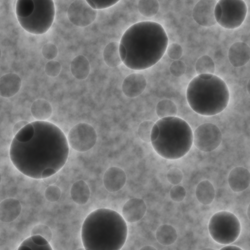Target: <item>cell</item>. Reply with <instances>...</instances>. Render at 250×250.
<instances>
[{"mask_svg":"<svg viewBox=\"0 0 250 250\" xmlns=\"http://www.w3.org/2000/svg\"><path fill=\"white\" fill-rule=\"evenodd\" d=\"M126 176L122 168L111 167L107 169L103 176V184L105 188L110 192H116L125 184Z\"/></svg>","mask_w":250,"mask_h":250,"instance_id":"5bb4252c","label":"cell"},{"mask_svg":"<svg viewBox=\"0 0 250 250\" xmlns=\"http://www.w3.org/2000/svg\"><path fill=\"white\" fill-rule=\"evenodd\" d=\"M90 189L87 183L83 180L74 183L70 189V196L77 204H85L90 197Z\"/></svg>","mask_w":250,"mask_h":250,"instance_id":"ffe728a7","label":"cell"},{"mask_svg":"<svg viewBox=\"0 0 250 250\" xmlns=\"http://www.w3.org/2000/svg\"><path fill=\"white\" fill-rule=\"evenodd\" d=\"M201 250H214L213 249L211 248H205L202 249Z\"/></svg>","mask_w":250,"mask_h":250,"instance_id":"db71d44e","label":"cell"},{"mask_svg":"<svg viewBox=\"0 0 250 250\" xmlns=\"http://www.w3.org/2000/svg\"><path fill=\"white\" fill-rule=\"evenodd\" d=\"M86 2L88 4V5L93 9L97 10L96 7L94 3V2L92 1V0H86Z\"/></svg>","mask_w":250,"mask_h":250,"instance_id":"f907efd6","label":"cell"},{"mask_svg":"<svg viewBox=\"0 0 250 250\" xmlns=\"http://www.w3.org/2000/svg\"><path fill=\"white\" fill-rule=\"evenodd\" d=\"M159 6L157 0H140L137 4L140 13L147 18L155 16L159 11Z\"/></svg>","mask_w":250,"mask_h":250,"instance_id":"484cf974","label":"cell"},{"mask_svg":"<svg viewBox=\"0 0 250 250\" xmlns=\"http://www.w3.org/2000/svg\"><path fill=\"white\" fill-rule=\"evenodd\" d=\"M34 134V128L30 123H29L14 136V139L20 143H26L33 138Z\"/></svg>","mask_w":250,"mask_h":250,"instance_id":"f1b7e54d","label":"cell"},{"mask_svg":"<svg viewBox=\"0 0 250 250\" xmlns=\"http://www.w3.org/2000/svg\"><path fill=\"white\" fill-rule=\"evenodd\" d=\"M140 250H156V248L154 247L153 246H151L150 245H146L143 246L141 248H140Z\"/></svg>","mask_w":250,"mask_h":250,"instance_id":"681fc988","label":"cell"},{"mask_svg":"<svg viewBox=\"0 0 250 250\" xmlns=\"http://www.w3.org/2000/svg\"><path fill=\"white\" fill-rule=\"evenodd\" d=\"M31 236L34 235H40L45 238L49 242L51 240L53 234L51 229L44 224H38L35 226L31 229Z\"/></svg>","mask_w":250,"mask_h":250,"instance_id":"4dcf8cb0","label":"cell"},{"mask_svg":"<svg viewBox=\"0 0 250 250\" xmlns=\"http://www.w3.org/2000/svg\"><path fill=\"white\" fill-rule=\"evenodd\" d=\"M159 134V128L158 125L155 123L153 125L150 134L151 143L157 139Z\"/></svg>","mask_w":250,"mask_h":250,"instance_id":"ee69618b","label":"cell"},{"mask_svg":"<svg viewBox=\"0 0 250 250\" xmlns=\"http://www.w3.org/2000/svg\"><path fill=\"white\" fill-rule=\"evenodd\" d=\"M186 193V190L183 186L177 185L170 189L169 196L172 201L180 202L185 199Z\"/></svg>","mask_w":250,"mask_h":250,"instance_id":"d6a6232c","label":"cell"},{"mask_svg":"<svg viewBox=\"0 0 250 250\" xmlns=\"http://www.w3.org/2000/svg\"><path fill=\"white\" fill-rule=\"evenodd\" d=\"M154 124L155 123L151 121H145L140 124L138 128V134L142 141L146 143L151 142L150 134Z\"/></svg>","mask_w":250,"mask_h":250,"instance_id":"f546056e","label":"cell"},{"mask_svg":"<svg viewBox=\"0 0 250 250\" xmlns=\"http://www.w3.org/2000/svg\"><path fill=\"white\" fill-rule=\"evenodd\" d=\"M122 215L107 208L96 209L85 218L81 238L85 250H119L127 239L128 228Z\"/></svg>","mask_w":250,"mask_h":250,"instance_id":"7a4b0ae2","label":"cell"},{"mask_svg":"<svg viewBox=\"0 0 250 250\" xmlns=\"http://www.w3.org/2000/svg\"><path fill=\"white\" fill-rule=\"evenodd\" d=\"M186 97L190 108L205 116L217 115L228 106L230 98L229 88L224 80L213 75L204 80L198 75L188 85Z\"/></svg>","mask_w":250,"mask_h":250,"instance_id":"3957f363","label":"cell"},{"mask_svg":"<svg viewBox=\"0 0 250 250\" xmlns=\"http://www.w3.org/2000/svg\"><path fill=\"white\" fill-rule=\"evenodd\" d=\"M250 205L248 206V208H247V216H248V218L249 219V220H250Z\"/></svg>","mask_w":250,"mask_h":250,"instance_id":"f5cc1de1","label":"cell"},{"mask_svg":"<svg viewBox=\"0 0 250 250\" xmlns=\"http://www.w3.org/2000/svg\"><path fill=\"white\" fill-rule=\"evenodd\" d=\"M119 44L115 41L110 42L104 49V60L110 67H116L122 63L119 52Z\"/></svg>","mask_w":250,"mask_h":250,"instance_id":"cb8c5ba5","label":"cell"},{"mask_svg":"<svg viewBox=\"0 0 250 250\" xmlns=\"http://www.w3.org/2000/svg\"><path fill=\"white\" fill-rule=\"evenodd\" d=\"M22 82L16 73H8L0 79V95L3 98H10L15 95L20 90Z\"/></svg>","mask_w":250,"mask_h":250,"instance_id":"e0dca14e","label":"cell"},{"mask_svg":"<svg viewBox=\"0 0 250 250\" xmlns=\"http://www.w3.org/2000/svg\"><path fill=\"white\" fill-rule=\"evenodd\" d=\"M222 9V16L217 22L227 29L239 27L247 14V6L242 0H220L218 1Z\"/></svg>","mask_w":250,"mask_h":250,"instance_id":"52a82bcc","label":"cell"},{"mask_svg":"<svg viewBox=\"0 0 250 250\" xmlns=\"http://www.w3.org/2000/svg\"><path fill=\"white\" fill-rule=\"evenodd\" d=\"M156 113L160 119L176 116L177 107L175 103L170 100L163 99L157 104Z\"/></svg>","mask_w":250,"mask_h":250,"instance_id":"d4e9b609","label":"cell"},{"mask_svg":"<svg viewBox=\"0 0 250 250\" xmlns=\"http://www.w3.org/2000/svg\"><path fill=\"white\" fill-rule=\"evenodd\" d=\"M57 173V170L53 168L47 167L44 169L41 174V179H43Z\"/></svg>","mask_w":250,"mask_h":250,"instance_id":"7bdbcfd3","label":"cell"},{"mask_svg":"<svg viewBox=\"0 0 250 250\" xmlns=\"http://www.w3.org/2000/svg\"><path fill=\"white\" fill-rule=\"evenodd\" d=\"M61 68V65L59 62L55 60H51L45 64L44 71L48 76L55 77L59 75Z\"/></svg>","mask_w":250,"mask_h":250,"instance_id":"1f68e13d","label":"cell"},{"mask_svg":"<svg viewBox=\"0 0 250 250\" xmlns=\"http://www.w3.org/2000/svg\"><path fill=\"white\" fill-rule=\"evenodd\" d=\"M208 230L216 242L228 245L235 241L240 235L241 226L237 217L228 211H220L210 218Z\"/></svg>","mask_w":250,"mask_h":250,"instance_id":"5b68a950","label":"cell"},{"mask_svg":"<svg viewBox=\"0 0 250 250\" xmlns=\"http://www.w3.org/2000/svg\"><path fill=\"white\" fill-rule=\"evenodd\" d=\"M250 80H249L248 82V83L247 84V91L249 93V94L250 95Z\"/></svg>","mask_w":250,"mask_h":250,"instance_id":"816d5d0a","label":"cell"},{"mask_svg":"<svg viewBox=\"0 0 250 250\" xmlns=\"http://www.w3.org/2000/svg\"><path fill=\"white\" fill-rule=\"evenodd\" d=\"M215 189L211 182L207 180L201 181L195 189V196L197 200L204 205H209L215 197Z\"/></svg>","mask_w":250,"mask_h":250,"instance_id":"44dd1931","label":"cell"},{"mask_svg":"<svg viewBox=\"0 0 250 250\" xmlns=\"http://www.w3.org/2000/svg\"><path fill=\"white\" fill-rule=\"evenodd\" d=\"M58 175L57 173L53 174L50 177L43 179V182L48 185H52L54 184L58 180Z\"/></svg>","mask_w":250,"mask_h":250,"instance_id":"bcb514c9","label":"cell"},{"mask_svg":"<svg viewBox=\"0 0 250 250\" xmlns=\"http://www.w3.org/2000/svg\"><path fill=\"white\" fill-rule=\"evenodd\" d=\"M177 232L175 229L168 224H163L157 229L155 237L161 245L168 246L173 244L177 238Z\"/></svg>","mask_w":250,"mask_h":250,"instance_id":"603a6c76","label":"cell"},{"mask_svg":"<svg viewBox=\"0 0 250 250\" xmlns=\"http://www.w3.org/2000/svg\"><path fill=\"white\" fill-rule=\"evenodd\" d=\"M217 1L201 0L193 7L192 15L194 20L202 26L208 27L217 22L214 16V9Z\"/></svg>","mask_w":250,"mask_h":250,"instance_id":"8fae6325","label":"cell"},{"mask_svg":"<svg viewBox=\"0 0 250 250\" xmlns=\"http://www.w3.org/2000/svg\"><path fill=\"white\" fill-rule=\"evenodd\" d=\"M33 0H18L16 3L15 13L17 18H25L29 17L34 10Z\"/></svg>","mask_w":250,"mask_h":250,"instance_id":"83f0119b","label":"cell"},{"mask_svg":"<svg viewBox=\"0 0 250 250\" xmlns=\"http://www.w3.org/2000/svg\"><path fill=\"white\" fill-rule=\"evenodd\" d=\"M42 53L46 59L49 61L53 60L58 54V49L54 44L47 43L43 45Z\"/></svg>","mask_w":250,"mask_h":250,"instance_id":"74e56055","label":"cell"},{"mask_svg":"<svg viewBox=\"0 0 250 250\" xmlns=\"http://www.w3.org/2000/svg\"><path fill=\"white\" fill-rule=\"evenodd\" d=\"M166 51L169 58L171 59L178 60L183 53L182 46L177 43H172L167 45Z\"/></svg>","mask_w":250,"mask_h":250,"instance_id":"8d00e7d4","label":"cell"},{"mask_svg":"<svg viewBox=\"0 0 250 250\" xmlns=\"http://www.w3.org/2000/svg\"><path fill=\"white\" fill-rule=\"evenodd\" d=\"M156 124L159 134L151 145L159 156L174 160L188 152L193 144V132L185 120L176 116L167 117L160 119Z\"/></svg>","mask_w":250,"mask_h":250,"instance_id":"277c9868","label":"cell"},{"mask_svg":"<svg viewBox=\"0 0 250 250\" xmlns=\"http://www.w3.org/2000/svg\"><path fill=\"white\" fill-rule=\"evenodd\" d=\"M33 13L25 18H17L21 27L33 35L46 33L52 26L55 15V7L52 0H33Z\"/></svg>","mask_w":250,"mask_h":250,"instance_id":"8992f818","label":"cell"},{"mask_svg":"<svg viewBox=\"0 0 250 250\" xmlns=\"http://www.w3.org/2000/svg\"><path fill=\"white\" fill-rule=\"evenodd\" d=\"M195 71L198 75L214 74L215 64L212 59L208 55H203L198 59L195 63Z\"/></svg>","mask_w":250,"mask_h":250,"instance_id":"4316f807","label":"cell"},{"mask_svg":"<svg viewBox=\"0 0 250 250\" xmlns=\"http://www.w3.org/2000/svg\"><path fill=\"white\" fill-rule=\"evenodd\" d=\"M31 238L36 244L40 246L45 245L49 243V242L45 238L40 235H31Z\"/></svg>","mask_w":250,"mask_h":250,"instance_id":"b9f144b4","label":"cell"},{"mask_svg":"<svg viewBox=\"0 0 250 250\" xmlns=\"http://www.w3.org/2000/svg\"><path fill=\"white\" fill-rule=\"evenodd\" d=\"M119 52L121 60L123 62L126 59L127 52L125 46L120 43L119 44Z\"/></svg>","mask_w":250,"mask_h":250,"instance_id":"7dc6e473","label":"cell"},{"mask_svg":"<svg viewBox=\"0 0 250 250\" xmlns=\"http://www.w3.org/2000/svg\"><path fill=\"white\" fill-rule=\"evenodd\" d=\"M68 145L75 150L84 152L96 144L97 135L94 127L85 123H80L73 126L67 137Z\"/></svg>","mask_w":250,"mask_h":250,"instance_id":"ba28073f","label":"cell"},{"mask_svg":"<svg viewBox=\"0 0 250 250\" xmlns=\"http://www.w3.org/2000/svg\"><path fill=\"white\" fill-rule=\"evenodd\" d=\"M72 75L77 79L83 80L87 78L90 72V63L87 59L83 55L75 57L70 66Z\"/></svg>","mask_w":250,"mask_h":250,"instance_id":"d6986e66","label":"cell"},{"mask_svg":"<svg viewBox=\"0 0 250 250\" xmlns=\"http://www.w3.org/2000/svg\"><path fill=\"white\" fill-rule=\"evenodd\" d=\"M44 195L46 199L50 202L57 201L61 195V190L55 185H49L45 189Z\"/></svg>","mask_w":250,"mask_h":250,"instance_id":"836d02e7","label":"cell"},{"mask_svg":"<svg viewBox=\"0 0 250 250\" xmlns=\"http://www.w3.org/2000/svg\"><path fill=\"white\" fill-rule=\"evenodd\" d=\"M167 178L170 184L177 185L182 182L183 174L180 169L173 167L168 170L167 173Z\"/></svg>","mask_w":250,"mask_h":250,"instance_id":"e575fe53","label":"cell"},{"mask_svg":"<svg viewBox=\"0 0 250 250\" xmlns=\"http://www.w3.org/2000/svg\"><path fill=\"white\" fill-rule=\"evenodd\" d=\"M20 245H23L28 247L30 249L35 250H52V248L49 243L45 245L40 246L36 244L31 239V236L23 240Z\"/></svg>","mask_w":250,"mask_h":250,"instance_id":"f35d334b","label":"cell"},{"mask_svg":"<svg viewBox=\"0 0 250 250\" xmlns=\"http://www.w3.org/2000/svg\"><path fill=\"white\" fill-rule=\"evenodd\" d=\"M20 202L15 198H9L2 201L0 204V220L4 223H10L16 220L21 211Z\"/></svg>","mask_w":250,"mask_h":250,"instance_id":"ac0fdd59","label":"cell"},{"mask_svg":"<svg viewBox=\"0 0 250 250\" xmlns=\"http://www.w3.org/2000/svg\"><path fill=\"white\" fill-rule=\"evenodd\" d=\"M147 209L145 201L140 198L129 199L124 205L122 216L128 223H135L140 220L145 215Z\"/></svg>","mask_w":250,"mask_h":250,"instance_id":"7c38bea8","label":"cell"},{"mask_svg":"<svg viewBox=\"0 0 250 250\" xmlns=\"http://www.w3.org/2000/svg\"><path fill=\"white\" fill-rule=\"evenodd\" d=\"M214 16L215 21L217 23L220 21L222 16V9L218 1L214 7Z\"/></svg>","mask_w":250,"mask_h":250,"instance_id":"f6af8a7d","label":"cell"},{"mask_svg":"<svg viewBox=\"0 0 250 250\" xmlns=\"http://www.w3.org/2000/svg\"><path fill=\"white\" fill-rule=\"evenodd\" d=\"M29 123L25 120H21L17 122L14 125L12 129V133L15 136L21 129Z\"/></svg>","mask_w":250,"mask_h":250,"instance_id":"60d3db41","label":"cell"},{"mask_svg":"<svg viewBox=\"0 0 250 250\" xmlns=\"http://www.w3.org/2000/svg\"><path fill=\"white\" fill-rule=\"evenodd\" d=\"M30 111L32 116L38 121H45L49 119L53 112L51 104L47 100L39 99L32 104Z\"/></svg>","mask_w":250,"mask_h":250,"instance_id":"7402d4cb","label":"cell"},{"mask_svg":"<svg viewBox=\"0 0 250 250\" xmlns=\"http://www.w3.org/2000/svg\"><path fill=\"white\" fill-rule=\"evenodd\" d=\"M228 183L230 189L235 192L247 189L250 184V173L246 168L236 167L229 173Z\"/></svg>","mask_w":250,"mask_h":250,"instance_id":"9a60e30c","label":"cell"},{"mask_svg":"<svg viewBox=\"0 0 250 250\" xmlns=\"http://www.w3.org/2000/svg\"><path fill=\"white\" fill-rule=\"evenodd\" d=\"M222 135L220 129L212 123H204L198 126L193 133V144L199 150L211 152L221 143Z\"/></svg>","mask_w":250,"mask_h":250,"instance_id":"9c48e42d","label":"cell"},{"mask_svg":"<svg viewBox=\"0 0 250 250\" xmlns=\"http://www.w3.org/2000/svg\"><path fill=\"white\" fill-rule=\"evenodd\" d=\"M146 80L145 76L134 73L126 76L123 81L122 89L125 95L128 98H135L140 95L145 90Z\"/></svg>","mask_w":250,"mask_h":250,"instance_id":"4fadbf2b","label":"cell"},{"mask_svg":"<svg viewBox=\"0 0 250 250\" xmlns=\"http://www.w3.org/2000/svg\"><path fill=\"white\" fill-rule=\"evenodd\" d=\"M222 250H243L242 249L240 248L238 246L235 245H227L223 247H222L220 249Z\"/></svg>","mask_w":250,"mask_h":250,"instance_id":"c3c4849f","label":"cell"},{"mask_svg":"<svg viewBox=\"0 0 250 250\" xmlns=\"http://www.w3.org/2000/svg\"><path fill=\"white\" fill-rule=\"evenodd\" d=\"M228 58L231 64L234 67L245 65L250 59V46L242 42L233 43L229 49Z\"/></svg>","mask_w":250,"mask_h":250,"instance_id":"2e32d148","label":"cell"},{"mask_svg":"<svg viewBox=\"0 0 250 250\" xmlns=\"http://www.w3.org/2000/svg\"><path fill=\"white\" fill-rule=\"evenodd\" d=\"M119 0H93L97 10L104 9L111 7L119 2Z\"/></svg>","mask_w":250,"mask_h":250,"instance_id":"ab89813d","label":"cell"},{"mask_svg":"<svg viewBox=\"0 0 250 250\" xmlns=\"http://www.w3.org/2000/svg\"><path fill=\"white\" fill-rule=\"evenodd\" d=\"M168 39L164 27L153 21H143L128 27L120 43L126 49L124 64L128 68L143 70L156 64L163 57Z\"/></svg>","mask_w":250,"mask_h":250,"instance_id":"6da1fadb","label":"cell"},{"mask_svg":"<svg viewBox=\"0 0 250 250\" xmlns=\"http://www.w3.org/2000/svg\"><path fill=\"white\" fill-rule=\"evenodd\" d=\"M187 69V66L184 62L180 60H175L170 64L169 71L171 75L176 77L183 76Z\"/></svg>","mask_w":250,"mask_h":250,"instance_id":"d590c367","label":"cell"},{"mask_svg":"<svg viewBox=\"0 0 250 250\" xmlns=\"http://www.w3.org/2000/svg\"><path fill=\"white\" fill-rule=\"evenodd\" d=\"M97 15V10L92 9L85 0L73 1L69 5L67 12L69 21L80 27L91 24L95 20Z\"/></svg>","mask_w":250,"mask_h":250,"instance_id":"30bf717a","label":"cell"}]
</instances>
